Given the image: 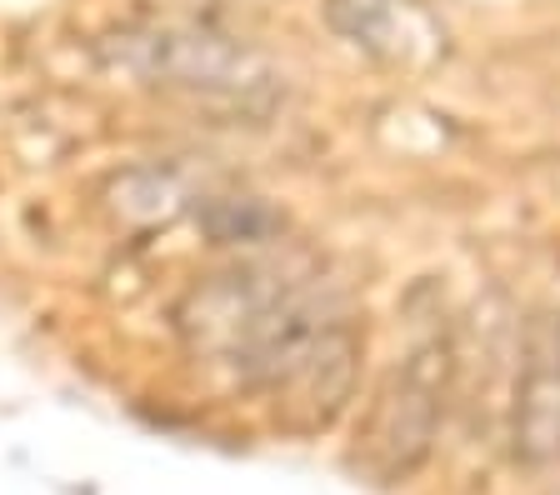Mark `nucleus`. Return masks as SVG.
Listing matches in <instances>:
<instances>
[{
    "instance_id": "obj_1",
    "label": "nucleus",
    "mask_w": 560,
    "mask_h": 495,
    "mask_svg": "<svg viewBox=\"0 0 560 495\" xmlns=\"http://www.w3.org/2000/svg\"><path fill=\"white\" fill-rule=\"evenodd\" d=\"M196 361L256 390L285 425H326L361 386L365 326L320 271L245 260L200 275L171 310Z\"/></svg>"
},
{
    "instance_id": "obj_2",
    "label": "nucleus",
    "mask_w": 560,
    "mask_h": 495,
    "mask_svg": "<svg viewBox=\"0 0 560 495\" xmlns=\"http://www.w3.org/2000/svg\"><path fill=\"white\" fill-rule=\"evenodd\" d=\"M95 66L140 91L186 95V101H210V106L270 110L280 101L276 66L235 31L196 21V15L116 25L95 40Z\"/></svg>"
},
{
    "instance_id": "obj_3",
    "label": "nucleus",
    "mask_w": 560,
    "mask_h": 495,
    "mask_svg": "<svg viewBox=\"0 0 560 495\" xmlns=\"http://www.w3.org/2000/svg\"><path fill=\"white\" fill-rule=\"evenodd\" d=\"M455 390V345L445 330L416 341L375 386L350 460L375 485H400L431 460Z\"/></svg>"
},
{
    "instance_id": "obj_4",
    "label": "nucleus",
    "mask_w": 560,
    "mask_h": 495,
    "mask_svg": "<svg viewBox=\"0 0 560 495\" xmlns=\"http://www.w3.org/2000/svg\"><path fill=\"white\" fill-rule=\"evenodd\" d=\"M326 25L390 71H431L451 40L425 0H326Z\"/></svg>"
},
{
    "instance_id": "obj_5",
    "label": "nucleus",
    "mask_w": 560,
    "mask_h": 495,
    "mask_svg": "<svg viewBox=\"0 0 560 495\" xmlns=\"http://www.w3.org/2000/svg\"><path fill=\"white\" fill-rule=\"evenodd\" d=\"M511 456L530 471L560 465V316L540 310L521 335L511 396Z\"/></svg>"
},
{
    "instance_id": "obj_6",
    "label": "nucleus",
    "mask_w": 560,
    "mask_h": 495,
    "mask_svg": "<svg viewBox=\"0 0 560 495\" xmlns=\"http://www.w3.org/2000/svg\"><path fill=\"white\" fill-rule=\"evenodd\" d=\"M200 201L206 196H190L175 170H155V165H140V170H126V176L110 180V211L126 225H136V231L171 225L175 215L200 211Z\"/></svg>"
},
{
    "instance_id": "obj_7",
    "label": "nucleus",
    "mask_w": 560,
    "mask_h": 495,
    "mask_svg": "<svg viewBox=\"0 0 560 495\" xmlns=\"http://www.w3.org/2000/svg\"><path fill=\"white\" fill-rule=\"evenodd\" d=\"M556 495H560V491H556Z\"/></svg>"
}]
</instances>
